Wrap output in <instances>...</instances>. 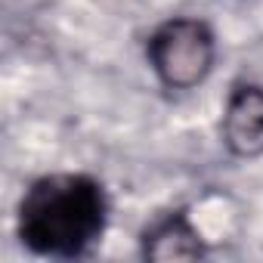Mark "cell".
<instances>
[{"instance_id":"6da1fadb","label":"cell","mask_w":263,"mask_h":263,"mask_svg":"<svg viewBox=\"0 0 263 263\" xmlns=\"http://www.w3.org/2000/svg\"><path fill=\"white\" fill-rule=\"evenodd\" d=\"M105 192L84 174H50L19 201V238L47 257H78L105 229Z\"/></svg>"},{"instance_id":"7a4b0ae2","label":"cell","mask_w":263,"mask_h":263,"mask_svg":"<svg viewBox=\"0 0 263 263\" xmlns=\"http://www.w3.org/2000/svg\"><path fill=\"white\" fill-rule=\"evenodd\" d=\"M146 53L164 87L189 90L201 84L214 65V34L198 19H174L152 34Z\"/></svg>"},{"instance_id":"3957f363","label":"cell","mask_w":263,"mask_h":263,"mask_svg":"<svg viewBox=\"0 0 263 263\" xmlns=\"http://www.w3.org/2000/svg\"><path fill=\"white\" fill-rule=\"evenodd\" d=\"M223 137L235 155H260L263 152V90L260 87H235L223 118Z\"/></svg>"}]
</instances>
